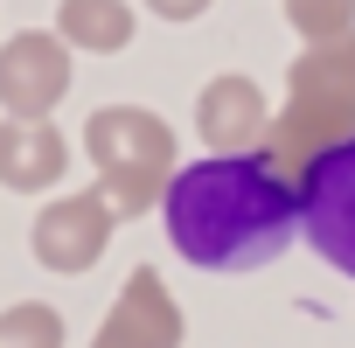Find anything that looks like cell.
Returning <instances> with one entry per match:
<instances>
[{"instance_id":"1","label":"cell","mask_w":355,"mask_h":348,"mask_svg":"<svg viewBox=\"0 0 355 348\" xmlns=\"http://www.w3.org/2000/svg\"><path fill=\"white\" fill-rule=\"evenodd\" d=\"M160 223H167V244L196 272H258L293 244L300 189L265 153H237V160L209 153L196 167H174L160 195Z\"/></svg>"},{"instance_id":"2","label":"cell","mask_w":355,"mask_h":348,"mask_svg":"<svg viewBox=\"0 0 355 348\" xmlns=\"http://www.w3.org/2000/svg\"><path fill=\"white\" fill-rule=\"evenodd\" d=\"M341 139H355V35L313 42L293 56L286 70V112L265 132V160L300 189V174L334 153Z\"/></svg>"},{"instance_id":"3","label":"cell","mask_w":355,"mask_h":348,"mask_svg":"<svg viewBox=\"0 0 355 348\" xmlns=\"http://www.w3.org/2000/svg\"><path fill=\"white\" fill-rule=\"evenodd\" d=\"M84 153L98 167V195L112 216H146L160 209L174 182V125L146 105H98L84 119Z\"/></svg>"},{"instance_id":"4","label":"cell","mask_w":355,"mask_h":348,"mask_svg":"<svg viewBox=\"0 0 355 348\" xmlns=\"http://www.w3.org/2000/svg\"><path fill=\"white\" fill-rule=\"evenodd\" d=\"M300 230L341 279H355V139L300 174Z\"/></svg>"},{"instance_id":"5","label":"cell","mask_w":355,"mask_h":348,"mask_svg":"<svg viewBox=\"0 0 355 348\" xmlns=\"http://www.w3.org/2000/svg\"><path fill=\"white\" fill-rule=\"evenodd\" d=\"M112 209H105V195L98 189H77V195H56V202H42V216H35V230H28V244H35V258L49 265V272H91L98 258H105V244H112Z\"/></svg>"},{"instance_id":"6","label":"cell","mask_w":355,"mask_h":348,"mask_svg":"<svg viewBox=\"0 0 355 348\" xmlns=\"http://www.w3.org/2000/svg\"><path fill=\"white\" fill-rule=\"evenodd\" d=\"M70 91V49L56 35H15L0 42V112L8 119H49Z\"/></svg>"},{"instance_id":"7","label":"cell","mask_w":355,"mask_h":348,"mask_svg":"<svg viewBox=\"0 0 355 348\" xmlns=\"http://www.w3.org/2000/svg\"><path fill=\"white\" fill-rule=\"evenodd\" d=\"M91 348H182V306H174V293L153 265H132V279L119 286Z\"/></svg>"},{"instance_id":"8","label":"cell","mask_w":355,"mask_h":348,"mask_svg":"<svg viewBox=\"0 0 355 348\" xmlns=\"http://www.w3.org/2000/svg\"><path fill=\"white\" fill-rule=\"evenodd\" d=\"M196 132L216 146V160H237V153H265V132H272V105L251 77H209L202 98H196Z\"/></svg>"},{"instance_id":"9","label":"cell","mask_w":355,"mask_h":348,"mask_svg":"<svg viewBox=\"0 0 355 348\" xmlns=\"http://www.w3.org/2000/svg\"><path fill=\"white\" fill-rule=\"evenodd\" d=\"M63 167H70V139L49 119H0V189L42 195L63 182Z\"/></svg>"},{"instance_id":"10","label":"cell","mask_w":355,"mask_h":348,"mask_svg":"<svg viewBox=\"0 0 355 348\" xmlns=\"http://www.w3.org/2000/svg\"><path fill=\"white\" fill-rule=\"evenodd\" d=\"M132 35H139V21H132L125 0H63V8H56V42H63V49L119 56Z\"/></svg>"},{"instance_id":"11","label":"cell","mask_w":355,"mask_h":348,"mask_svg":"<svg viewBox=\"0 0 355 348\" xmlns=\"http://www.w3.org/2000/svg\"><path fill=\"white\" fill-rule=\"evenodd\" d=\"M0 348H63V313L42 299H21L0 313Z\"/></svg>"},{"instance_id":"12","label":"cell","mask_w":355,"mask_h":348,"mask_svg":"<svg viewBox=\"0 0 355 348\" xmlns=\"http://www.w3.org/2000/svg\"><path fill=\"white\" fill-rule=\"evenodd\" d=\"M286 28L313 42H334V35H355V0H286Z\"/></svg>"},{"instance_id":"13","label":"cell","mask_w":355,"mask_h":348,"mask_svg":"<svg viewBox=\"0 0 355 348\" xmlns=\"http://www.w3.org/2000/svg\"><path fill=\"white\" fill-rule=\"evenodd\" d=\"M146 8L160 21H196V15H209V0H146Z\"/></svg>"}]
</instances>
